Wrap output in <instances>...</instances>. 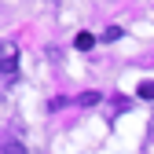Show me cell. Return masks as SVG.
Returning a JSON list of instances; mask_svg holds the SVG:
<instances>
[{
	"label": "cell",
	"mask_w": 154,
	"mask_h": 154,
	"mask_svg": "<svg viewBox=\"0 0 154 154\" xmlns=\"http://www.w3.org/2000/svg\"><path fill=\"white\" fill-rule=\"evenodd\" d=\"M0 70H4L8 77H15V73H18V44L0 41Z\"/></svg>",
	"instance_id": "1"
},
{
	"label": "cell",
	"mask_w": 154,
	"mask_h": 154,
	"mask_svg": "<svg viewBox=\"0 0 154 154\" xmlns=\"http://www.w3.org/2000/svg\"><path fill=\"white\" fill-rule=\"evenodd\" d=\"M0 154H26V147L15 136H0Z\"/></svg>",
	"instance_id": "2"
},
{
	"label": "cell",
	"mask_w": 154,
	"mask_h": 154,
	"mask_svg": "<svg viewBox=\"0 0 154 154\" xmlns=\"http://www.w3.org/2000/svg\"><path fill=\"white\" fill-rule=\"evenodd\" d=\"M77 48H81V51H88V48H95V37L92 33H77V41H73Z\"/></svg>",
	"instance_id": "3"
},
{
	"label": "cell",
	"mask_w": 154,
	"mask_h": 154,
	"mask_svg": "<svg viewBox=\"0 0 154 154\" xmlns=\"http://www.w3.org/2000/svg\"><path fill=\"white\" fill-rule=\"evenodd\" d=\"M140 99H154V81H140Z\"/></svg>",
	"instance_id": "4"
},
{
	"label": "cell",
	"mask_w": 154,
	"mask_h": 154,
	"mask_svg": "<svg viewBox=\"0 0 154 154\" xmlns=\"http://www.w3.org/2000/svg\"><path fill=\"white\" fill-rule=\"evenodd\" d=\"M77 103H81V106H95V103H99V92H85Z\"/></svg>",
	"instance_id": "5"
},
{
	"label": "cell",
	"mask_w": 154,
	"mask_h": 154,
	"mask_svg": "<svg viewBox=\"0 0 154 154\" xmlns=\"http://www.w3.org/2000/svg\"><path fill=\"white\" fill-rule=\"evenodd\" d=\"M103 37H106V41H118V37H121V26H110V29H106Z\"/></svg>",
	"instance_id": "6"
}]
</instances>
